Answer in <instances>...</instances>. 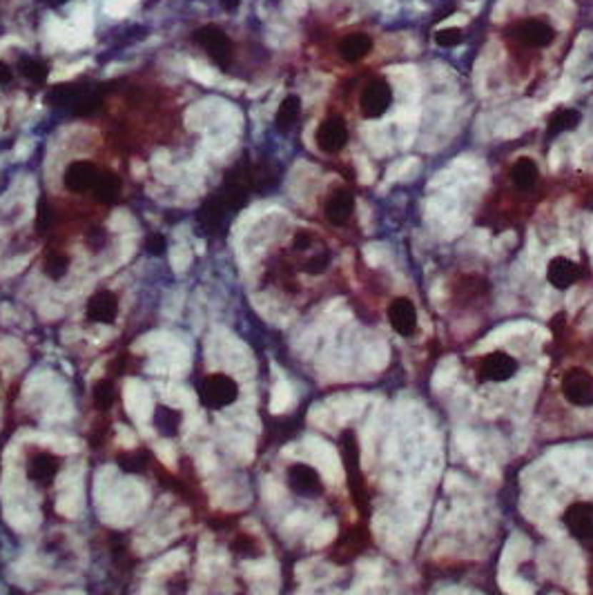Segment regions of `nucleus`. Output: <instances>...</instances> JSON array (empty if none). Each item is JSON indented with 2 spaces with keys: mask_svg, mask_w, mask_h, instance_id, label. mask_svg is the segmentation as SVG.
<instances>
[{
  "mask_svg": "<svg viewBox=\"0 0 593 595\" xmlns=\"http://www.w3.org/2000/svg\"><path fill=\"white\" fill-rule=\"evenodd\" d=\"M119 317V299L114 292L99 290L87 304V319L96 324H112Z\"/></svg>",
  "mask_w": 593,
  "mask_h": 595,
  "instance_id": "nucleus-14",
  "label": "nucleus"
},
{
  "mask_svg": "<svg viewBox=\"0 0 593 595\" xmlns=\"http://www.w3.org/2000/svg\"><path fill=\"white\" fill-rule=\"evenodd\" d=\"M221 5H224L226 11H234L239 7V0H221Z\"/></svg>",
  "mask_w": 593,
  "mask_h": 595,
  "instance_id": "nucleus-37",
  "label": "nucleus"
},
{
  "mask_svg": "<svg viewBox=\"0 0 593 595\" xmlns=\"http://www.w3.org/2000/svg\"><path fill=\"white\" fill-rule=\"evenodd\" d=\"M517 373V361L504 350L489 352L487 357H482L477 364V379L479 381H493V384H504Z\"/></svg>",
  "mask_w": 593,
  "mask_h": 595,
  "instance_id": "nucleus-5",
  "label": "nucleus"
},
{
  "mask_svg": "<svg viewBox=\"0 0 593 595\" xmlns=\"http://www.w3.org/2000/svg\"><path fill=\"white\" fill-rule=\"evenodd\" d=\"M101 172L99 167L91 161H74L67 165V170L63 174L65 188L74 194H85L94 190V185L99 181Z\"/></svg>",
  "mask_w": 593,
  "mask_h": 595,
  "instance_id": "nucleus-10",
  "label": "nucleus"
},
{
  "mask_svg": "<svg viewBox=\"0 0 593 595\" xmlns=\"http://www.w3.org/2000/svg\"><path fill=\"white\" fill-rule=\"evenodd\" d=\"M537 176H540V172H537V165L533 159L529 156H522V159H517L511 167V181L517 190H522V192H529L533 190L535 185H537Z\"/></svg>",
  "mask_w": 593,
  "mask_h": 595,
  "instance_id": "nucleus-18",
  "label": "nucleus"
},
{
  "mask_svg": "<svg viewBox=\"0 0 593 595\" xmlns=\"http://www.w3.org/2000/svg\"><path fill=\"white\" fill-rule=\"evenodd\" d=\"M580 279V268L567 256H553L547 266V281L555 290H567Z\"/></svg>",
  "mask_w": 593,
  "mask_h": 595,
  "instance_id": "nucleus-13",
  "label": "nucleus"
},
{
  "mask_svg": "<svg viewBox=\"0 0 593 595\" xmlns=\"http://www.w3.org/2000/svg\"><path fill=\"white\" fill-rule=\"evenodd\" d=\"M51 226H54V208L43 199L41 206H39V230H41V232H47Z\"/></svg>",
  "mask_w": 593,
  "mask_h": 595,
  "instance_id": "nucleus-32",
  "label": "nucleus"
},
{
  "mask_svg": "<svg viewBox=\"0 0 593 595\" xmlns=\"http://www.w3.org/2000/svg\"><path fill=\"white\" fill-rule=\"evenodd\" d=\"M199 397L201 404L210 408V411H221V408H228L239 399V384L224 373L208 375L201 381Z\"/></svg>",
  "mask_w": 593,
  "mask_h": 595,
  "instance_id": "nucleus-1",
  "label": "nucleus"
},
{
  "mask_svg": "<svg viewBox=\"0 0 593 595\" xmlns=\"http://www.w3.org/2000/svg\"><path fill=\"white\" fill-rule=\"evenodd\" d=\"M388 324L391 328L404 339H411L417 334L419 328V317H417V308L411 299L406 296H397V299L391 301L388 306Z\"/></svg>",
  "mask_w": 593,
  "mask_h": 595,
  "instance_id": "nucleus-6",
  "label": "nucleus"
},
{
  "mask_svg": "<svg viewBox=\"0 0 593 595\" xmlns=\"http://www.w3.org/2000/svg\"><path fill=\"white\" fill-rule=\"evenodd\" d=\"M312 244H314V236H312V232H308V230H299V232L294 234L292 248H294L296 252H304V250L312 248Z\"/></svg>",
  "mask_w": 593,
  "mask_h": 595,
  "instance_id": "nucleus-34",
  "label": "nucleus"
},
{
  "mask_svg": "<svg viewBox=\"0 0 593 595\" xmlns=\"http://www.w3.org/2000/svg\"><path fill=\"white\" fill-rule=\"evenodd\" d=\"M21 71H23V76L29 79L31 83H45L47 81V65L41 63V61H23L21 63Z\"/></svg>",
  "mask_w": 593,
  "mask_h": 595,
  "instance_id": "nucleus-29",
  "label": "nucleus"
},
{
  "mask_svg": "<svg viewBox=\"0 0 593 595\" xmlns=\"http://www.w3.org/2000/svg\"><path fill=\"white\" fill-rule=\"evenodd\" d=\"M101 103H103V99H101V91H96V89H87V94L79 101V105L74 107L71 111L76 116H91V114H96V111L101 109Z\"/></svg>",
  "mask_w": 593,
  "mask_h": 595,
  "instance_id": "nucleus-28",
  "label": "nucleus"
},
{
  "mask_svg": "<svg viewBox=\"0 0 593 595\" xmlns=\"http://www.w3.org/2000/svg\"><path fill=\"white\" fill-rule=\"evenodd\" d=\"M299 114H302V101H299V96L290 94V96H286V99L281 101L279 109H276L274 123H276V127L284 129V132H286V129H290V127L296 123Z\"/></svg>",
  "mask_w": 593,
  "mask_h": 595,
  "instance_id": "nucleus-24",
  "label": "nucleus"
},
{
  "mask_svg": "<svg viewBox=\"0 0 593 595\" xmlns=\"http://www.w3.org/2000/svg\"><path fill=\"white\" fill-rule=\"evenodd\" d=\"M181 421H183V415H181V411H176V408L165 406V404H159L154 408V426L163 437H176Z\"/></svg>",
  "mask_w": 593,
  "mask_h": 595,
  "instance_id": "nucleus-21",
  "label": "nucleus"
},
{
  "mask_svg": "<svg viewBox=\"0 0 593 595\" xmlns=\"http://www.w3.org/2000/svg\"><path fill=\"white\" fill-rule=\"evenodd\" d=\"M105 241H107V232L103 228H91L87 232V239H85V244L91 248V250H101L105 246Z\"/></svg>",
  "mask_w": 593,
  "mask_h": 595,
  "instance_id": "nucleus-33",
  "label": "nucleus"
},
{
  "mask_svg": "<svg viewBox=\"0 0 593 595\" xmlns=\"http://www.w3.org/2000/svg\"><path fill=\"white\" fill-rule=\"evenodd\" d=\"M94 408L101 413L109 411L114 404V384L109 381V379H101L96 386H94Z\"/></svg>",
  "mask_w": 593,
  "mask_h": 595,
  "instance_id": "nucleus-27",
  "label": "nucleus"
},
{
  "mask_svg": "<svg viewBox=\"0 0 593 595\" xmlns=\"http://www.w3.org/2000/svg\"><path fill=\"white\" fill-rule=\"evenodd\" d=\"M232 551L239 553V555H244V557H256L259 553H261V549H259V542L254 540V537H250V535H239L236 540L232 542Z\"/></svg>",
  "mask_w": 593,
  "mask_h": 595,
  "instance_id": "nucleus-30",
  "label": "nucleus"
},
{
  "mask_svg": "<svg viewBox=\"0 0 593 595\" xmlns=\"http://www.w3.org/2000/svg\"><path fill=\"white\" fill-rule=\"evenodd\" d=\"M580 121H582V114L578 109H558L549 119V125H547L549 139L564 134V132H569V129H576L580 125Z\"/></svg>",
  "mask_w": 593,
  "mask_h": 595,
  "instance_id": "nucleus-22",
  "label": "nucleus"
},
{
  "mask_svg": "<svg viewBox=\"0 0 593 595\" xmlns=\"http://www.w3.org/2000/svg\"><path fill=\"white\" fill-rule=\"evenodd\" d=\"M353 210H355V199L348 190H337L326 201V219L332 223V226H342V223H346L350 216H353Z\"/></svg>",
  "mask_w": 593,
  "mask_h": 595,
  "instance_id": "nucleus-17",
  "label": "nucleus"
},
{
  "mask_svg": "<svg viewBox=\"0 0 593 595\" xmlns=\"http://www.w3.org/2000/svg\"><path fill=\"white\" fill-rule=\"evenodd\" d=\"M314 143H317V147L326 154H335V152L344 150V145L348 143V127H346L344 119H339V116L326 119L317 127V132H314Z\"/></svg>",
  "mask_w": 593,
  "mask_h": 595,
  "instance_id": "nucleus-11",
  "label": "nucleus"
},
{
  "mask_svg": "<svg viewBox=\"0 0 593 595\" xmlns=\"http://www.w3.org/2000/svg\"><path fill=\"white\" fill-rule=\"evenodd\" d=\"M87 94V87L81 85H56L45 94V103L51 107H76L79 101Z\"/></svg>",
  "mask_w": 593,
  "mask_h": 595,
  "instance_id": "nucleus-20",
  "label": "nucleus"
},
{
  "mask_svg": "<svg viewBox=\"0 0 593 595\" xmlns=\"http://www.w3.org/2000/svg\"><path fill=\"white\" fill-rule=\"evenodd\" d=\"M61 471V459L51 453H36L27 459V477L36 484H51Z\"/></svg>",
  "mask_w": 593,
  "mask_h": 595,
  "instance_id": "nucleus-12",
  "label": "nucleus"
},
{
  "mask_svg": "<svg viewBox=\"0 0 593 595\" xmlns=\"http://www.w3.org/2000/svg\"><path fill=\"white\" fill-rule=\"evenodd\" d=\"M165 239L161 236V234H150L145 239V250L150 252V254H154V256H159V254H163L165 252Z\"/></svg>",
  "mask_w": 593,
  "mask_h": 595,
  "instance_id": "nucleus-35",
  "label": "nucleus"
},
{
  "mask_svg": "<svg viewBox=\"0 0 593 595\" xmlns=\"http://www.w3.org/2000/svg\"><path fill=\"white\" fill-rule=\"evenodd\" d=\"M562 522L571 537L580 542H593V501H573L567 506Z\"/></svg>",
  "mask_w": 593,
  "mask_h": 595,
  "instance_id": "nucleus-7",
  "label": "nucleus"
},
{
  "mask_svg": "<svg viewBox=\"0 0 593 595\" xmlns=\"http://www.w3.org/2000/svg\"><path fill=\"white\" fill-rule=\"evenodd\" d=\"M43 270L49 279H54V281H59V279H63L69 270V256L63 254V252H51L47 259H45V264H43Z\"/></svg>",
  "mask_w": 593,
  "mask_h": 595,
  "instance_id": "nucleus-26",
  "label": "nucleus"
},
{
  "mask_svg": "<svg viewBox=\"0 0 593 595\" xmlns=\"http://www.w3.org/2000/svg\"><path fill=\"white\" fill-rule=\"evenodd\" d=\"M192 39L199 47H203L208 51L210 59L221 67L228 69L232 63V43L226 36L224 29H219L216 25H206L192 34Z\"/></svg>",
  "mask_w": 593,
  "mask_h": 595,
  "instance_id": "nucleus-2",
  "label": "nucleus"
},
{
  "mask_svg": "<svg viewBox=\"0 0 593 595\" xmlns=\"http://www.w3.org/2000/svg\"><path fill=\"white\" fill-rule=\"evenodd\" d=\"M91 192L101 203H116L121 196V179L114 172H103Z\"/></svg>",
  "mask_w": 593,
  "mask_h": 595,
  "instance_id": "nucleus-23",
  "label": "nucleus"
},
{
  "mask_svg": "<svg viewBox=\"0 0 593 595\" xmlns=\"http://www.w3.org/2000/svg\"><path fill=\"white\" fill-rule=\"evenodd\" d=\"M228 208H226V203L224 199H221L219 194H212L208 196L206 201H203V206L199 210V228L203 232H208V234H214L219 232V228L224 226V221L228 216Z\"/></svg>",
  "mask_w": 593,
  "mask_h": 595,
  "instance_id": "nucleus-15",
  "label": "nucleus"
},
{
  "mask_svg": "<svg viewBox=\"0 0 593 595\" xmlns=\"http://www.w3.org/2000/svg\"><path fill=\"white\" fill-rule=\"evenodd\" d=\"M515 36L517 41H522L529 47H549L555 39V31L549 23L531 18V21H524L515 27Z\"/></svg>",
  "mask_w": 593,
  "mask_h": 595,
  "instance_id": "nucleus-16",
  "label": "nucleus"
},
{
  "mask_svg": "<svg viewBox=\"0 0 593 595\" xmlns=\"http://www.w3.org/2000/svg\"><path fill=\"white\" fill-rule=\"evenodd\" d=\"M373 49V41L366 34H348L346 39L339 43V56L348 63H357L370 54Z\"/></svg>",
  "mask_w": 593,
  "mask_h": 595,
  "instance_id": "nucleus-19",
  "label": "nucleus"
},
{
  "mask_svg": "<svg viewBox=\"0 0 593 595\" xmlns=\"http://www.w3.org/2000/svg\"><path fill=\"white\" fill-rule=\"evenodd\" d=\"M562 395L576 408L593 406V375L584 368H571L562 377Z\"/></svg>",
  "mask_w": 593,
  "mask_h": 595,
  "instance_id": "nucleus-3",
  "label": "nucleus"
},
{
  "mask_svg": "<svg viewBox=\"0 0 593 595\" xmlns=\"http://www.w3.org/2000/svg\"><path fill=\"white\" fill-rule=\"evenodd\" d=\"M462 41H464V36H462V29H457V27H447V29H439L435 34V43L444 49L457 47Z\"/></svg>",
  "mask_w": 593,
  "mask_h": 595,
  "instance_id": "nucleus-31",
  "label": "nucleus"
},
{
  "mask_svg": "<svg viewBox=\"0 0 593 595\" xmlns=\"http://www.w3.org/2000/svg\"><path fill=\"white\" fill-rule=\"evenodd\" d=\"M342 457H344V466L348 469V481L353 486V497L362 509V504L366 506V495H364V479L359 473V449H357L355 435L350 431L342 433Z\"/></svg>",
  "mask_w": 593,
  "mask_h": 595,
  "instance_id": "nucleus-9",
  "label": "nucleus"
},
{
  "mask_svg": "<svg viewBox=\"0 0 593 595\" xmlns=\"http://www.w3.org/2000/svg\"><path fill=\"white\" fill-rule=\"evenodd\" d=\"M14 79V74H11V67L7 63L0 61V85H9Z\"/></svg>",
  "mask_w": 593,
  "mask_h": 595,
  "instance_id": "nucleus-36",
  "label": "nucleus"
},
{
  "mask_svg": "<svg viewBox=\"0 0 593 595\" xmlns=\"http://www.w3.org/2000/svg\"><path fill=\"white\" fill-rule=\"evenodd\" d=\"M391 105H393V89L386 81L375 79L362 89L359 109L364 119H382Z\"/></svg>",
  "mask_w": 593,
  "mask_h": 595,
  "instance_id": "nucleus-4",
  "label": "nucleus"
},
{
  "mask_svg": "<svg viewBox=\"0 0 593 595\" xmlns=\"http://www.w3.org/2000/svg\"><path fill=\"white\" fill-rule=\"evenodd\" d=\"M288 486L294 495L299 497H319L324 493V481L322 475L314 471L310 464H302L296 461L288 469Z\"/></svg>",
  "mask_w": 593,
  "mask_h": 595,
  "instance_id": "nucleus-8",
  "label": "nucleus"
},
{
  "mask_svg": "<svg viewBox=\"0 0 593 595\" xmlns=\"http://www.w3.org/2000/svg\"><path fill=\"white\" fill-rule=\"evenodd\" d=\"M116 464L123 473H143L150 464V453L147 451H125L116 457Z\"/></svg>",
  "mask_w": 593,
  "mask_h": 595,
  "instance_id": "nucleus-25",
  "label": "nucleus"
}]
</instances>
